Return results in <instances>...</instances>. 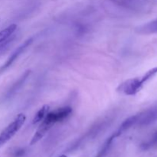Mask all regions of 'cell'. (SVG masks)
<instances>
[{"label":"cell","instance_id":"cell-7","mask_svg":"<svg viewBox=\"0 0 157 157\" xmlns=\"http://www.w3.org/2000/svg\"><path fill=\"white\" fill-rule=\"evenodd\" d=\"M16 29V25L13 24L8 26L7 28H6L3 30L0 31V44L7 41L8 38H10L12 34L15 32Z\"/></svg>","mask_w":157,"mask_h":157},{"label":"cell","instance_id":"cell-2","mask_svg":"<svg viewBox=\"0 0 157 157\" xmlns=\"http://www.w3.org/2000/svg\"><path fill=\"white\" fill-rule=\"evenodd\" d=\"M25 116L23 113H20L15 117V119L9 124L4 130L0 133V147L4 145L5 144L10 140L15 134L18 132V130L21 128L23 124L25 121Z\"/></svg>","mask_w":157,"mask_h":157},{"label":"cell","instance_id":"cell-11","mask_svg":"<svg viewBox=\"0 0 157 157\" xmlns=\"http://www.w3.org/2000/svg\"><path fill=\"white\" fill-rule=\"evenodd\" d=\"M58 157H68L67 156H66V155H61V156H58Z\"/></svg>","mask_w":157,"mask_h":157},{"label":"cell","instance_id":"cell-8","mask_svg":"<svg viewBox=\"0 0 157 157\" xmlns=\"http://www.w3.org/2000/svg\"><path fill=\"white\" fill-rule=\"evenodd\" d=\"M29 74H30V71H26L24 75H23L22 76H21V78L18 80V81H17V82L15 83L13 86H12V88H11L10 90H9V91L8 92V94H9V97L12 96V94H15V92H16L17 90H18V89L21 87V85L24 84V82L26 81V79L28 78V77H29Z\"/></svg>","mask_w":157,"mask_h":157},{"label":"cell","instance_id":"cell-1","mask_svg":"<svg viewBox=\"0 0 157 157\" xmlns=\"http://www.w3.org/2000/svg\"><path fill=\"white\" fill-rule=\"evenodd\" d=\"M72 113V108L70 107H63L56 109L53 111L48 112L44 119L41 121L38 130L31 140V145L37 144L40 140L42 139L48 131L52 127V126L58 123L61 122L67 119Z\"/></svg>","mask_w":157,"mask_h":157},{"label":"cell","instance_id":"cell-9","mask_svg":"<svg viewBox=\"0 0 157 157\" xmlns=\"http://www.w3.org/2000/svg\"><path fill=\"white\" fill-rule=\"evenodd\" d=\"M48 109L49 107L48 105H44L38 110L36 113V114L35 115L33 118V121H32V123L33 124H37L38 123L41 122L44 119L45 116L47 115V113H48Z\"/></svg>","mask_w":157,"mask_h":157},{"label":"cell","instance_id":"cell-4","mask_svg":"<svg viewBox=\"0 0 157 157\" xmlns=\"http://www.w3.org/2000/svg\"><path fill=\"white\" fill-rule=\"evenodd\" d=\"M137 124L140 126H147L157 121V104L150 108L137 114Z\"/></svg>","mask_w":157,"mask_h":157},{"label":"cell","instance_id":"cell-10","mask_svg":"<svg viewBox=\"0 0 157 157\" xmlns=\"http://www.w3.org/2000/svg\"><path fill=\"white\" fill-rule=\"evenodd\" d=\"M157 147V131L153 134L149 140L144 143L141 146L142 149L144 150H148V149L153 148V147Z\"/></svg>","mask_w":157,"mask_h":157},{"label":"cell","instance_id":"cell-6","mask_svg":"<svg viewBox=\"0 0 157 157\" xmlns=\"http://www.w3.org/2000/svg\"><path fill=\"white\" fill-rule=\"evenodd\" d=\"M136 32L141 35L157 33V18L137 27L136 29Z\"/></svg>","mask_w":157,"mask_h":157},{"label":"cell","instance_id":"cell-3","mask_svg":"<svg viewBox=\"0 0 157 157\" xmlns=\"http://www.w3.org/2000/svg\"><path fill=\"white\" fill-rule=\"evenodd\" d=\"M143 87L144 85L141 84L140 78H135L127 80L122 83L118 87L117 90L126 95L133 96L136 94L143 88Z\"/></svg>","mask_w":157,"mask_h":157},{"label":"cell","instance_id":"cell-5","mask_svg":"<svg viewBox=\"0 0 157 157\" xmlns=\"http://www.w3.org/2000/svg\"><path fill=\"white\" fill-rule=\"evenodd\" d=\"M32 41H33L32 38H29V39L26 40L23 44H21L19 47L17 48L14 51L13 53L10 55V57L8 58L6 62L0 67V73L6 70V69H7L9 67H10V66L13 64L14 61H15V60H17V58H18V57L26 50V48L32 44Z\"/></svg>","mask_w":157,"mask_h":157}]
</instances>
